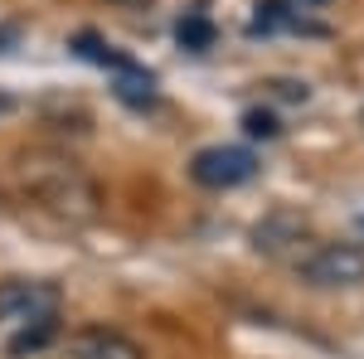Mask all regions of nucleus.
<instances>
[{
	"instance_id": "dca6fc26",
	"label": "nucleus",
	"mask_w": 364,
	"mask_h": 359,
	"mask_svg": "<svg viewBox=\"0 0 364 359\" xmlns=\"http://www.w3.org/2000/svg\"><path fill=\"white\" fill-rule=\"evenodd\" d=\"M360 233H364V219H360Z\"/></svg>"
},
{
	"instance_id": "4468645a",
	"label": "nucleus",
	"mask_w": 364,
	"mask_h": 359,
	"mask_svg": "<svg viewBox=\"0 0 364 359\" xmlns=\"http://www.w3.org/2000/svg\"><path fill=\"white\" fill-rule=\"evenodd\" d=\"M0 112H10V97H5V92H0Z\"/></svg>"
},
{
	"instance_id": "1a4fd4ad",
	"label": "nucleus",
	"mask_w": 364,
	"mask_h": 359,
	"mask_svg": "<svg viewBox=\"0 0 364 359\" xmlns=\"http://www.w3.org/2000/svg\"><path fill=\"white\" fill-rule=\"evenodd\" d=\"M54 335H58V321H34V326H20V335H10V340H5V355H10V359L39 355Z\"/></svg>"
},
{
	"instance_id": "6e6552de",
	"label": "nucleus",
	"mask_w": 364,
	"mask_h": 359,
	"mask_svg": "<svg viewBox=\"0 0 364 359\" xmlns=\"http://www.w3.org/2000/svg\"><path fill=\"white\" fill-rule=\"evenodd\" d=\"M112 92H117V102H127L132 112H151L156 102H161V87H156V73H146L141 63H122L112 73Z\"/></svg>"
},
{
	"instance_id": "f03ea898",
	"label": "nucleus",
	"mask_w": 364,
	"mask_h": 359,
	"mask_svg": "<svg viewBox=\"0 0 364 359\" xmlns=\"http://www.w3.org/2000/svg\"><path fill=\"white\" fill-rule=\"evenodd\" d=\"M63 291L44 277H5L0 282V326H34V321H58Z\"/></svg>"
},
{
	"instance_id": "7ed1b4c3",
	"label": "nucleus",
	"mask_w": 364,
	"mask_h": 359,
	"mask_svg": "<svg viewBox=\"0 0 364 359\" xmlns=\"http://www.w3.org/2000/svg\"><path fill=\"white\" fill-rule=\"evenodd\" d=\"M296 272L306 286L336 291V286H360L364 282V248L360 243H316L296 262Z\"/></svg>"
},
{
	"instance_id": "9d476101",
	"label": "nucleus",
	"mask_w": 364,
	"mask_h": 359,
	"mask_svg": "<svg viewBox=\"0 0 364 359\" xmlns=\"http://www.w3.org/2000/svg\"><path fill=\"white\" fill-rule=\"evenodd\" d=\"M175 39H180V44H185V49H209V44H214V25H209V20H204V15H185V20H180V25H175Z\"/></svg>"
},
{
	"instance_id": "39448f33",
	"label": "nucleus",
	"mask_w": 364,
	"mask_h": 359,
	"mask_svg": "<svg viewBox=\"0 0 364 359\" xmlns=\"http://www.w3.org/2000/svg\"><path fill=\"white\" fill-rule=\"evenodd\" d=\"M252 248L262 252V257H272V262H301L311 248H316V238H311V223L301 214H267V219L252 228Z\"/></svg>"
},
{
	"instance_id": "20e7f679",
	"label": "nucleus",
	"mask_w": 364,
	"mask_h": 359,
	"mask_svg": "<svg viewBox=\"0 0 364 359\" xmlns=\"http://www.w3.org/2000/svg\"><path fill=\"white\" fill-rule=\"evenodd\" d=\"M257 175V156L248 146H204L190 161V180L199 190H238Z\"/></svg>"
},
{
	"instance_id": "2eb2a0df",
	"label": "nucleus",
	"mask_w": 364,
	"mask_h": 359,
	"mask_svg": "<svg viewBox=\"0 0 364 359\" xmlns=\"http://www.w3.org/2000/svg\"><path fill=\"white\" fill-rule=\"evenodd\" d=\"M360 127H364V107H360Z\"/></svg>"
},
{
	"instance_id": "0eeeda50",
	"label": "nucleus",
	"mask_w": 364,
	"mask_h": 359,
	"mask_svg": "<svg viewBox=\"0 0 364 359\" xmlns=\"http://www.w3.org/2000/svg\"><path fill=\"white\" fill-rule=\"evenodd\" d=\"M282 29H301V34H326L321 25H311L301 10H291V0H257L252 5V20H248V34H282Z\"/></svg>"
},
{
	"instance_id": "f257e3e1",
	"label": "nucleus",
	"mask_w": 364,
	"mask_h": 359,
	"mask_svg": "<svg viewBox=\"0 0 364 359\" xmlns=\"http://www.w3.org/2000/svg\"><path fill=\"white\" fill-rule=\"evenodd\" d=\"M20 194L34 209H44L63 223H92L102 214L97 180L68 156H44V151L25 156L20 161Z\"/></svg>"
},
{
	"instance_id": "9b49d317",
	"label": "nucleus",
	"mask_w": 364,
	"mask_h": 359,
	"mask_svg": "<svg viewBox=\"0 0 364 359\" xmlns=\"http://www.w3.org/2000/svg\"><path fill=\"white\" fill-rule=\"evenodd\" d=\"M243 132H248V136H262V141H272V136H282V122L272 117V112L252 107V112H243Z\"/></svg>"
},
{
	"instance_id": "ddd939ff",
	"label": "nucleus",
	"mask_w": 364,
	"mask_h": 359,
	"mask_svg": "<svg viewBox=\"0 0 364 359\" xmlns=\"http://www.w3.org/2000/svg\"><path fill=\"white\" fill-rule=\"evenodd\" d=\"M5 44H15V29H0V49H5Z\"/></svg>"
},
{
	"instance_id": "f8f14e48",
	"label": "nucleus",
	"mask_w": 364,
	"mask_h": 359,
	"mask_svg": "<svg viewBox=\"0 0 364 359\" xmlns=\"http://www.w3.org/2000/svg\"><path fill=\"white\" fill-rule=\"evenodd\" d=\"M117 5H127V10H146V5H156V0H117Z\"/></svg>"
},
{
	"instance_id": "423d86ee",
	"label": "nucleus",
	"mask_w": 364,
	"mask_h": 359,
	"mask_svg": "<svg viewBox=\"0 0 364 359\" xmlns=\"http://www.w3.org/2000/svg\"><path fill=\"white\" fill-rule=\"evenodd\" d=\"M73 359H146V350L112 326H87L73 335Z\"/></svg>"
},
{
	"instance_id": "f3484780",
	"label": "nucleus",
	"mask_w": 364,
	"mask_h": 359,
	"mask_svg": "<svg viewBox=\"0 0 364 359\" xmlns=\"http://www.w3.org/2000/svg\"><path fill=\"white\" fill-rule=\"evenodd\" d=\"M306 5H316V0H306Z\"/></svg>"
}]
</instances>
